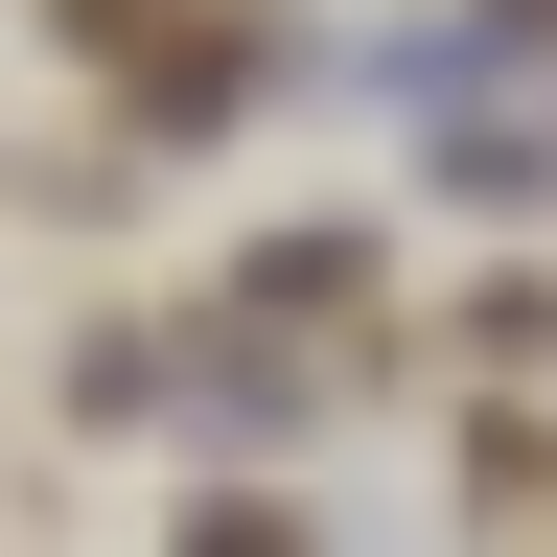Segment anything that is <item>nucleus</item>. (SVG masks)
<instances>
[]
</instances>
